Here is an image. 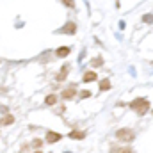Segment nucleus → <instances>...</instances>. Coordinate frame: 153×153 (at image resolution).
Here are the masks:
<instances>
[{
	"instance_id": "nucleus-1",
	"label": "nucleus",
	"mask_w": 153,
	"mask_h": 153,
	"mask_svg": "<svg viewBox=\"0 0 153 153\" xmlns=\"http://www.w3.org/2000/svg\"><path fill=\"white\" fill-rule=\"evenodd\" d=\"M130 107H132V111H135L139 116H144L150 111V102L146 98H137V100H134L130 103Z\"/></svg>"
},
{
	"instance_id": "nucleus-2",
	"label": "nucleus",
	"mask_w": 153,
	"mask_h": 153,
	"mask_svg": "<svg viewBox=\"0 0 153 153\" xmlns=\"http://www.w3.org/2000/svg\"><path fill=\"white\" fill-rule=\"evenodd\" d=\"M116 137H117V139H121V141L132 143V141L135 139V132H134L132 128H121V130H117V132H116Z\"/></svg>"
},
{
	"instance_id": "nucleus-3",
	"label": "nucleus",
	"mask_w": 153,
	"mask_h": 153,
	"mask_svg": "<svg viewBox=\"0 0 153 153\" xmlns=\"http://www.w3.org/2000/svg\"><path fill=\"white\" fill-rule=\"evenodd\" d=\"M61 134H57V132H46V143H57V141H61Z\"/></svg>"
},
{
	"instance_id": "nucleus-4",
	"label": "nucleus",
	"mask_w": 153,
	"mask_h": 153,
	"mask_svg": "<svg viewBox=\"0 0 153 153\" xmlns=\"http://www.w3.org/2000/svg\"><path fill=\"white\" fill-rule=\"evenodd\" d=\"M96 78H98V76H96L94 71H87V73H84V78H82V80H84L85 84H89V82H94Z\"/></svg>"
},
{
	"instance_id": "nucleus-5",
	"label": "nucleus",
	"mask_w": 153,
	"mask_h": 153,
	"mask_svg": "<svg viewBox=\"0 0 153 153\" xmlns=\"http://www.w3.org/2000/svg\"><path fill=\"white\" fill-rule=\"evenodd\" d=\"M70 55V46H59L57 48V57H66Z\"/></svg>"
},
{
	"instance_id": "nucleus-6",
	"label": "nucleus",
	"mask_w": 153,
	"mask_h": 153,
	"mask_svg": "<svg viewBox=\"0 0 153 153\" xmlns=\"http://www.w3.org/2000/svg\"><path fill=\"white\" fill-rule=\"evenodd\" d=\"M70 137H71V139H84V137H85V132H80V130H73V132L70 134Z\"/></svg>"
},
{
	"instance_id": "nucleus-7",
	"label": "nucleus",
	"mask_w": 153,
	"mask_h": 153,
	"mask_svg": "<svg viewBox=\"0 0 153 153\" xmlns=\"http://www.w3.org/2000/svg\"><path fill=\"white\" fill-rule=\"evenodd\" d=\"M55 102H57V96H55V94H48V96L45 98V103H46V105H55Z\"/></svg>"
},
{
	"instance_id": "nucleus-8",
	"label": "nucleus",
	"mask_w": 153,
	"mask_h": 153,
	"mask_svg": "<svg viewBox=\"0 0 153 153\" xmlns=\"http://www.w3.org/2000/svg\"><path fill=\"white\" fill-rule=\"evenodd\" d=\"M75 89H73V87H71V89H66V91H62V98H66V100H68V98H73V96H75Z\"/></svg>"
},
{
	"instance_id": "nucleus-9",
	"label": "nucleus",
	"mask_w": 153,
	"mask_h": 153,
	"mask_svg": "<svg viewBox=\"0 0 153 153\" xmlns=\"http://www.w3.org/2000/svg\"><path fill=\"white\" fill-rule=\"evenodd\" d=\"M62 32H70V34H73V32H75V23H73V22H70V23L62 29Z\"/></svg>"
},
{
	"instance_id": "nucleus-10",
	"label": "nucleus",
	"mask_w": 153,
	"mask_h": 153,
	"mask_svg": "<svg viewBox=\"0 0 153 153\" xmlns=\"http://www.w3.org/2000/svg\"><path fill=\"white\" fill-rule=\"evenodd\" d=\"M100 89H102V91H107V89H111V82H109L107 78H105V80H102V82H100Z\"/></svg>"
},
{
	"instance_id": "nucleus-11",
	"label": "nucleus",
	"mask_w": 153,
	"mask_h": 153,
	"mask_svg": "<svg viewBox=\"0 0 153 153\" xmlns=\"http://www.w3.org/2000/svg\"><path fill=\"white\" fill-rule=\"evenodd\" d=\"M66 75H68V68H62V70L59 71V75H57V80H59V82H61V80H64Z\"/></svg>"
},
{
	"instance_id": "nucleus-12",
	"label": "nucleus",
	"mask_w": 153,
	"mask_h": 153,
	"mask_svg": "<svg viewBox=\"0 0 153 153\" xmlns=\"http://www.w3.org/2000/svg\"><path fill=\"white\" fill-rule=\"evenodd\" d=\"M4 125H11V123H14V117L9 114V116H4V121H2Z\"/></svg>"
},
{
	"instance_id": "nucleus-13",
	"label": "nucleus",
	"mask_w": 153,
	"mask_h": 153,
	"mask_svg": "<svg viewBox=\"0 0 153 153\" xmlns=\"http://www.w3.org/2000/svg\"><path fill=\"white\" fill-rule=\"evenodd\" d=\"M143 22H144V23H153V16L152 14H144V16H143Z\"/></svg>"
},
{
	"instance_id": "nucleus-14",
	"label": "nucleus",
	"mask_w": 153,
	"mask_h": 153,
	"mask_svg": "<svg viewBox=\"0 0 153 153\" xmlns=\"http://www.w3.org/2000/svg\"><path fill=\"white\" fill-rule=\"evenodd\" d=\"M102 62H103V59H102V57H96L91 64H93V66H102Z\"/></svg>"
},
{
	"instance_id": "nucleus-15",
	"label": "nucleus",
	"mask_w": 153,
	"mask_h": 153,
	"mask_svg": "<svg viewBox=\"0 0 153 153\" xmlns=\"http://www.w3.org/2000/svg\"><path fill=\"white\" fill-rule=\"evenodd\" d=\"M116 153H134V150L126 146V148H121V150H117V152H116Z\"/></svg>"
},
{
	"instance_id": "nucleus-16",
	"label": "nucleus",
	"mask_w": 153,
	"mask_h": 153,
	"mask_svg": "<svg viewBox=\"0 0 153 153\" xmlns=\"http://www.w3.org/2000/svg\"><path fill=\"white\" fill-rule=\"evenodd\" d=\"M41 144H43V143H41L39 139H34V141H32V146H34V148H41Z\"/></svg>"
},
{
	"instance_id": "nucleus-17",
	"label": "nucleus",
	"mask_w": 153,
	"mask_h": 153,
	"mask_svg": "<svg viewBox=\"0 0 153 153\" xmlns=\"http://www.w3.org/2000/svg\"><path fill=\"white\" fill-rule=\"evenodd\" d=\"M80 96H82V98H89V96H91V91H82Z\"/></svg>"
},
{
	"instance_id": "nucleus-18",
	"label": "nucleus",
	"mask_w": 153,
	"mask_h": 153,
	"mask_svg": "<svg viewBox=\"0 0 153 153\" xmlns=\"http://www.w3.org/2000/svg\"><path fill=\"white\" fill-rule=\"evenodd\" d=\"M62 4L68 5V7H73V5H75V2H62Z\"/></svg>"
},
{
	"instance_id": "nucleus-19",
	"label": "nucleus",
	"mask_w": 153,
	"mask_h": 153,
	"mask_svg": "<svg viewBox=\"0 0 153 153\" xmlns=\"http://www.w3.org/2000/svg\"><path fill=\"white\" fill-rule=\"evenodd\" d=\"M34 153H41V152H34Z\"/></svg>"
}]
</instances>
